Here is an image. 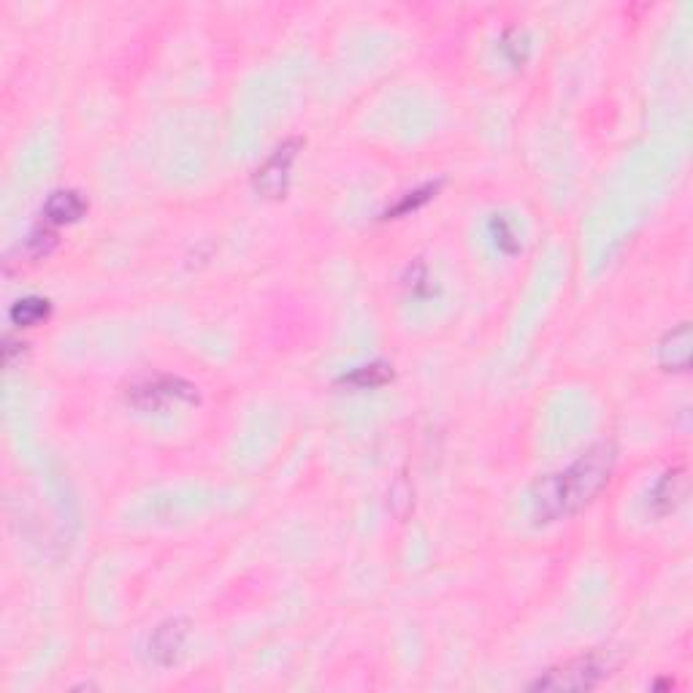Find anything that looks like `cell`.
<instances>
[{"label": "cell", "instance_id": "6da1fadb", "mask_svg": "<svg viewBox=\"0 0 693 693\" xmlns=\"http://www.w3.org/2000/svg\"><path fill=\"white\" fill-rule=\"evenodd\" d=\"M618 461V450L612 442L593 444L588 453H583L564 472L547 474L536 480L531 501L534 515L539 523H555L569 518L574 512L588 507L601 490L610 485L612 469Z\"/></svg>", "mask_w": 693, "mask_h": 693}, {"label": "cell", "instance_id": "7a4b0ae2", "mask_svg": "<svg viewBox=\"0 0 693 693\" xmlns=\"http://www.w3.org/2000/svg\"><path fill=\"white\" fill-rule=\"evenodd\" d=\"M128 404L141 412H166L179 404H198V388L193 382L171 374H158L128 388Z\"/></svg>", "mask_w": 693, "mask_h": 693}, {"label": "cell", "instance_id": "3957f363", "mask_svg": "<svg viewBox=\"0 0 693 693\" xmlns=\"http://www.w3.org/2000/svg\"><path fill=\"white\" fill-rule=\"evenodd\" d=\"M607 675H610V661L601 658L599 653H588V656L572 658V661L545 672L539 680L531 683V691H591Z\"/></svg>", "mask_w": 693, "mask_h": 693}, {"label": "cell", "instance_id": "277c9868", "mask_svg": "<svg viewBox=\"0 0 693 693\" xmlns=\"http://www.w3.org/2000/svg\"><path fill=\"white\" fill-rule=\"evenodd\" d=\"M301 147H304L301 139H287L260 163L255 176H252V185H255L258 195H263L268 201L285 198L287 185H290V168L296 163Z\"/></svg>", "mask_w": 693, "mask_h": 693}, {"label": "cell", "instance_id": "5b68a950", "mask_svg": "<svg viewBox=\"0 0 693 693\" xmlns=\"http://www.w3.org/2000/svg\"><path fill=\"white\" fill-rule=\"evenodd\" d=\"M187 631H190V623L182 618H171L166 623H160L149 637V658L158 666L174 664L179 653H182V647H185Z\"/></svg>", "mask_w": 693, "mask_h": 693}, {"label": "cell", "instance_id": "8992f818", "mask_svg": "<svg viewBox=\"0 0 693 693\" xmlns=\"http://www.w3.org/2000/svg\"><path fill=\"white\" fill-rule=\"evenodd\" d=\"M658 363L666 371H688L691 369V325L680 323L675 331L664 336L658 347Z\"/></svg>", "mask_w": 693, "mask_h": 693}, {"label": "cell", "instance_id": "52a82bcc", "mask_svg": "<svg viewBox=\"0 0 693 693\" xmlns=\"http://www.w3.org/2000/svg\"><path fill=\"white\" fill-rule=\"evenodd\" d=\"M685 488H688L685 469H672V472H666L653 485V490H650V507H653L658 518H664V515H669V512H675L680 507V501L685 499Z\"/></svg>", "mask_w": 693, "mask_h": 693}, {"label": "cell", "instance_id": "ba28073f", "mask_svg": "<svg viewBox=\"0 0 693 693\" xmlns=\"http://www.w3.org/2000/svg\"><path fill=\"white\" fill-rule=\"evenodd\" d=\"M84 212H87V201L76 190H55L44 204V217L52 225H71L82 220Z\"/></svg>", "mask_w": 693, "mask_h": 693}, {"label": "cell", "instance_id": "9c48e42d", "mask_svg": "<svg viewBox=\"0 0 693 693\" xmlns=\"http://www.w3.org/2000/svg\"><path fill=\"white\" fill-rule=\"evenodd\" d=\"M388 382H393V366L382 361L369 363V366H358V369L339 379V385H347V388L355 390H374L388 385Z\"/></svg>", "mask_w": 693, "mask_h": 693}, {"label": "cell", "instance_id": "30bf717a", "mask_svg": "<svg viewBox=\"0 0 693 693\" xmlns=\"http://www.w3.org/2000/svg\"><path fill=\"white\" fill-rule=\"evenodd\" d=\"M49 312H52V306H49L47 298L25 296L11 304L9 320L11 325H17V328H33V325L44 323L49 317Z\"/></svg>", "mask_w": 693, "mask_h": 693}, {"label": "cell", "instance_id": "8fae6325", "mask_svg": "<svg viewBox=\"0 0 693 693\" xmlns=\"http://www.w3.org/2000/svg\"><path fill=\"white\" fill-rule=\"evenodd\" d=\"M439 187H442V182H428V185L417 187V190H412V193H407L398 204H393L388 209V212L382 214L385 220H396V217H404V214L409 212H417L420 206H426L431 198H434L436 193H439Z\"/></svg>", "mask_w": 693, "mask_h": 693}, {"label": "cell", "instance_id": "7c38bea8", "mask_svg": "<svg viewBox=\"0 0 693 693\" xmlns=\"http://www.w3.org/2000/svg\"><path fill=\"white\" fill-rule=\"evenodd\" d=\"M490 236L496 241V247L507 255H518L520 252V236L515 222L509 220L507 214H493L490 220Z\"/></svg>", "mask_w": 693, "mask_h": 693}, {"label": "cell", "instance_id": "4fadbf2b", "mask_svg": "<svg viewBox=\"0 0 693 693\" xmlns=\"http://www.w3.org/2000/svg\"><path fill=\"white\" fill-rule=\"evenodd\" d=\"M501 52L507 55V60L512 65H523L528 57V36L526 30L509 28L501 38Z\"/></svg>", "mask_w": 693, "mask_h": 693}, {"label": "cell", "instance_id": "5bb4252c", "mask_svg": "<svg viewBox=\"0 0 693 693\" xmlns=\"http://www.w3.org/2000/svg\"><path fill=\"white\" fill-rule=\"evenodd\" d=\"M28 247L30 252H33V258H41V255H47V252L55 247V236L47 231H36L28 239Z\"/></svg>", "mask_w": 693, "mask_h": 693}]
</instances>
